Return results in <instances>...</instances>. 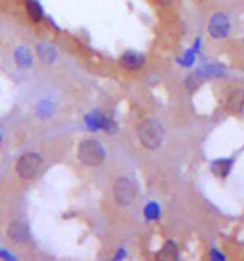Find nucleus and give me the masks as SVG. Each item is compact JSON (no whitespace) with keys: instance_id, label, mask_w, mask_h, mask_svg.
Returning <instances> with one entry per match:
<instances>
[{"instance_id":"f257e3e1","label":"nucleus","mask_w":244,"mask_h":261,"mask_svg":"<svg viewBox=\"0 0 244 261\" xmlns=\"http://www.w3.org/2000/svg\"><path fill=\"white\" fill-rule=\"evenodd\" d=\"M78 161L85 166H100L105 161V148L97 139H83L76 148Z\"/></svg>"},{"instance_id":"f03ea898","label":"nucleus","mask_w":244,"mask_h":261,"mask_svg":"<svg viewBox=\"0 0 244 261\" xmlns=\"http://www.w3.org/2000/svg\"><path fill=\"white\" fill-rule=\"evenodd\" d=\"M138 136L141 144L146 149H158L163 144L165 139V129L161 126V122L156 119H146L144 122H141V126L138 129Z\"/></svg>"},{"instance_id":"7ed1b4c3","label":"nucleus","mask_w":244,"mask_h":261,"mask_svg":"<svg viewBox=\"0 0 244 261\" xmlns=\"http://www.w3.org/2000/svg\"><path fill=\"white\" fill-rule=\"evenodd\" d=\"M41 166H43V158L38 153H28L20 156L15 163V173L22 180H33L39 173Z\"/></svg>"},{"instance_id":"20e7f679","label":"nucleus","mask_w":244,"mask_h":261,"mask_svg":"<svg viewBox=\"0 0 244 261\" xmlns=\"http://www.w3.org/2000/svg\"><path fill=\"white\" fill-rule=\"evenodd\" d=\"M136 197H138V189L132 180L126 178V176H121V178L116 180V184H114V198H116L119 205L129 207L131 203H134Z\"/></svg>"},{"instance_id":"39448f33","label":"nucleus","mask_w":244,"mask_h":261,"mask_svg":"<svg viewBox=\"0 0 244 261\" xmlns=\"http://www.w3.org/2000/svg\"><path fill=\"white\" fill-rule=\"evenodd\" d=\"M229 28H231V24H229V19L226 17V14L217 12L212 15V19L209 22V34L215 39H222L229 34Z\"/></svg>"},{"instance_id":"423d86ee","label":"nucleus","mask_w":244,"mask_h":261,"mask_svg":"<svg viewBox=\"0 0 244 261\" xmlns=\"http://www.w3.org/2000/svg\"><path fill=\"white\" fill-rule=\"evenodd\" d=\"M7 236H9V239L12 243L22 244V243H28L31 239V231H29V227H28V224H25V222L14 221L7 227Z\"/></svg>"},{"instance_id":"0eeeda50","label":"nucleus","mask_w":244,"mask_h":261,"mask_svg":"<svg viewBox=\"0 0 244 261\" xmlns=\"http://www.w3.org/2000/svg\"><path fill=\"white\" fill-rule=\"evenodd\" d=\"M119 63L129 71H136L144 65V56L141 53H136V51H126V53L119 58Z\"/></svg>"},{"instance_id":"6e6552de","label":"nucleus","mask_w":244,"mask_h":261,"mask_svg":"<svg viewBox=\"0 0 244 261\" xmlns=\"http://www.w3.org/2000/svg\"><path fill=\"white\" fill-rule=\"evenodd\" d=\"M226 109L229 114H241L244 111V90H234L229 93L227 97V102H226Z\"/></svg>"},{"instance_id":"1a4fd4ad","label":"nucleus","mask_w":244,"mask_h":261,"mask_svg":"<svg viewBox=\"0 0 244 261\" xmlns=\"http://www.w3.org/2000/svg\"><path fill=\"white\" fill-rule=\"evenodd\" d=\"M36 53H38V58L43 61V63L49 65L55 63L56 60V49L51 43H46V41H41V43L36 46Z\"/></svg>"},{"instance_id":"9d476101","label":"nucleus","mask_w":244,"mask_h":261,"mask_svg":"<svg viewBox=\"0 0 244 261\" xmlns=\"http://www.w3.org/2000/svg\"><path fill=\"white\" fill-rule=\"evenodd\" d=\"M24 7L33 22H41L44 19V10L38 0H24Z\"/></svg>"},{"instance_id":"9b49d317","label":"nucleus","mask_w":244,"mask_h":261,"mask_svg":"<svg viewBox=\"0 0 244 261\" xmlns=\"http://www.w3.org/2000/svg\"><path fill=\"white\" fill-rule=\"evenodd\" d=\"M14 60H15V65L19 68H22V70L33 65V55H31V51L25 48V46H19V48L15 49Z\"/></svg>"},{"instance_id":"f8f14e48","label":"nucleus","mask_w":244,"mask_h":261,"mask_svg":"<svg viewBox=\"0 0 244 261\" xmlns=\"http://www.w3.org/2000/svg\"><path fill=\"white\" fill-rule=\"evenodd\" d=\"M231 165H232L231 160H217L212 163V171H214L217 176L224 178V176H227V173H229Z\"/></svg>"},{"instance_id":"ddd939ff","label":"nucleus","mask_w":244,"mask_h":261,"mask_svg":"<svg viewBox=\"0 0 244 261\" xmlns=\"http://www.w3.org/2000/svg\"><path fill=\"white\" fill-rule=\"evenodd\" d=\"M36 114L41 119H48L53 116V106L49 103V100H41L38 106H36Z\"/></svg>"},{"instance_id":"4468645a","label":"nucleus","mask_w":244,"mask_h":261,"mask_svg":"<svg viewBox=\"0 0 244 261\" xmlns=\"http://www.w3.org/2000/svg\"><path fill=\"white\" fill-rule=\"evenodd\" d=\"M0 258H2V259H15V256L12 253L4 251V249H0Z\"/></svg>"},{"instance_id":"2eb2a0df","label":"nucleus","mask_w":244,"mask_h":261,"mask_svg":"<svg viewBox=\"0 0 244 261\" xmlns=\"http://www.w3.org/2000/svg\"><path fill=\"white\" fill-rule=\"evenodd\" d=\"M171 2H173V0H154V4L161 5V7H168V5H171Z\"/></svg>"},{"instance_id":"dca6fc26","label":"nucleus","mask_w":244,"mask_h":261,"mask_svg":"<svg viewBox=\"0 0 244 261\" xmlns=\"http://www.w3.org/2000/svg\"><path fill=\"white\" fill-rule=\"evenodd\" d=\"M0 143H2V133H0Z\"/></svg>"}]
</instances>
